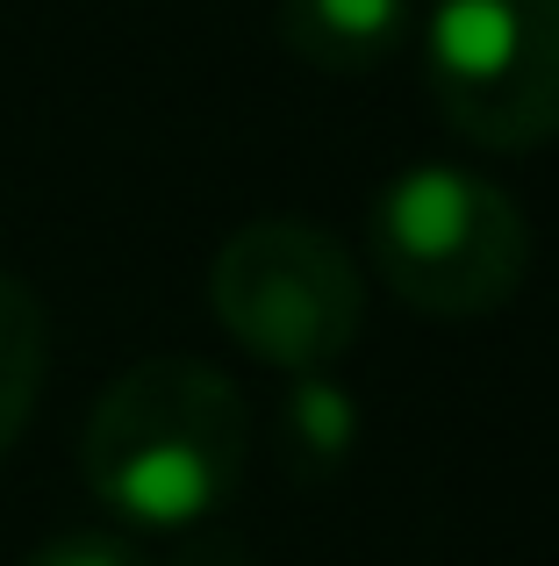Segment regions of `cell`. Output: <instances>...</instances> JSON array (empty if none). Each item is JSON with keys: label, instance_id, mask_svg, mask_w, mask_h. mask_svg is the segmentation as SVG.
Segmentation results:
<instances>
[{"label": "cell", "instance_id": "ba28073f", "mask_svg": "<svg viewBox=\"0 0 559 566\" xmlns=\"http://www.w3.org/2000/svg\"><path fill=\"white\" fill-rule=\"evenodd\" d=\"M22 566H158V559L137 538H123V531H57Z\"/></svg>", "mask_w": 559, "mask_h": 566}, {"label": "cell", "instance_id": "3957f363", "mask_svg": "<svg viewBox=\"0 0 559 566\" xmlns=\"http://www.w3.org/2000/svg\"><path fill=\"white\" fill-rule=\"evenodd\" d=\"M209 308L238 352L273 374H316L359 345L366 273L345 237L302 216H259L209 259Z\"/></svg>", "mask_w": 559, "mask_h": 566}, {"label": "cell", "instance_id": "277c9868", "mask_svg": "<svg viewBox=\"0 0 559 566\" xmlns=\"http://www.w3.org/2000/svg\"><path fill=\"white\" fill-rule=\"evenodd\" d=\"M423 94L481 151L559 137V0H437L423 14Z\"/></svg>", "mask_w": 559, "mask_h": 566}, {"label": "cell", "instance_id": "52a82bcc", "mask_svg": "<svg viewBox=\"0 0 559 566\" xmlns=\"http://www.w3.org/2000/svg\"><path fill=\"white\" fill-rule=\"evenodd\" d=\"M43 374H51V316L22 273H0V459L36 416Z\"/></svg>", "mask_w": 559, "mask_h": 566}, {"label": "cell", "instance_id": "6da1fadb", "mask_svg": "<svg viewBox=\"0 0 559 566\" xmlns=\"http://www.w3.org/2000/svg\"><path fill=\"white\" fill-rule=\"evenodd\" d=\"M252 467V409L209 359L123 366L80 430L86 495L129 531H201Z\"/></svg>", "mask_w": 559, "mask_h": 566}, {"label": "cell", "instance_id": "7a4b0ae2", "mask_svg": "<svg viewBox=\"0 0 559 566\" xmlns=\"http://www.w3.org/2000/svg\"><path fill=\"white\" fill-rule=\"evenodd\" d=\"M366 259L402 308L437 323L495 316L524 287L531 222L488 172L416 158L366 201Z\"/></svg>", "mask_w": 559, "mask_h": 566}, {"label": "cell", "instance_id": "8992f818", "mask_svg": "<svg viewBox=\"0 0 559 566\" xmlns=\"http://www.w3.org/2000/svg\"><path fill=\"white\" fill-rule=\"evenodd\" d=\"M273 444L280 467L294 481H330L345 473V459L359 452V395L337 380V366H316V374H287L273 409Z\"/></svg>", "mask_w": 559, "mask_h": 566}, {"label": "cell", "instance_id": "5b68a950", "mask_svg": "<svg viewBox=\"0 0 559 566\" xmlns=\"http://www.w3.org/2000/svg\"><path fill=\"white\" fill-rule=\"evenodd\" d=\"M416 29V0H280V43L316 72H373Z\"/></svg>", "mask_w": 559, "mask_h": 566}]
</instances>
